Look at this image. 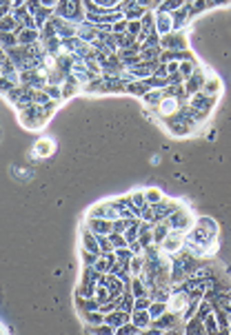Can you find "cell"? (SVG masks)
<instances>
[{"label":"cell","mask_w":231,"mask_h":335,"mask_svg":"<svg viewBox=\"0 0 231 335\" xmlns=\"http://www.w3.org/2000/svg\"><path fill=\"white\" fill-rule=\"evenodd\" d=\"M162 246H165L167 251H178L182 246V233H169L165 240H162Z\"/></svg>","instance_id":"obj_1"},{"label":"cell","mask_w":231,"mask_h":335,"mask_svg":"<svg viewBox=\"0 0 231 335\" xmlns=\"http://www.w3.org/2000/svg\"><path fill=\"white\" fill-rule=\"evenodd\" d=\"M127 319H129V315H127V313L118 311V313H109V315H107V317H105V322H107V324H109V326H114V328H116V331H118V328H120V326H122V324H125V322H127Z\"/></svg>","instance_id":"obj_2"},{"label":"cell","mask_w":231,"mask_h":335,"mask_svg":"<svg viewBox=\"0 0 231 335\" xmlns=\"http://www.w3.org/2000/svg\"><path fill=\"white\" fill-rule=\"evenodd\" d=\"M149 319H151V313L147 311V308H133V324L140 328H145L149 324Z\"/></svg>","instance_id":"obj_3"},{"label":"cell","mask_w":231,"mask_h":335,"mask_svg":"<svg viewBox=\"0 0 231 335\" xmlns=\"http://www.w3.org/2000/svg\"><path fill=\"white\" fill-rule=\"evenodd\" d=\"M187 302H189V295H187V293H176V295L171 297V311H173V313L182 311Z\"/></svg>","instance_id":"obj_4"},{"label":"cell","mask_w":231,"mask_h":335,"mask_svg":"<svg viewBox=\"0 0 231 335\" xmlns=\"http://www.w3.org/2000/svg\"><path fill=\"white\" fill-rule=\"evenodd\" d=\"M145 200L151 202V204H158V202H162V193L158 191V189H149V191L145 193Z\"/></svg>","instance_id":"obj_5"},{"label":"cell","mask_w":231,"mask_h":335,"mask_svg":"<svg viewBox=\"0 0 231 335\" xmlns=\"http://www.w3.org/2000/svg\"><path fill=\"white\" fill-rule=\"evenodd\" d=\"M215 331H220V324H215L213 315H207V319H204V333H215Z\"/></svg>","instance_id":"obj_6"},{"label":"cell","mask_w":231,"mask_h":335,"mask_svg":"<svg viewBox=\"0 0 231 335\" xmlns=\"http://www.w3.org/2000/svg\"><path fill=\"white\" fill-rule=\"evenodd\" d=\"M91 229H96V233H109V229H111V224L109 222H91Z\"/></svg>","instance_id":"obj_7"},{"label":"cell","mask_w":231,"mask_h":335,"mask_svg":"<svg viewBox=\"0 0 231 335\" xmlns=\"http://www.w3.org/2000/svg\"><path fill=\"white\" fill-rule=\"evenodd\" d=\"M149 313H151V319H156L160 313H165V302H158L153 306H149Z\"/></svg>","instance_id":"obj_8"},{"label":"cell","mask_w":231,"mask_h":335,"mask_svg":"<svg viewBox=\"0 0 231 335\" xmlns=\"http://www.w3.org/2000/svg\"><path fill=\"white\" fill-rule=\"evenodd\" d=\"M176 109H178L176 100H165V102H162V113H176Z\"/></svg>","instance_id":"obj_9"},{"label":"cell","mask_w":231,"mask_h":335,"mask_svg":"<svg viewBox=\"0 0 231 335\" xmlns=\"http://www.w3.org/2000/svg\"><path fill=\"white\" fill-rule=\"evenodd\" d=\"M158 23H160V34H167L169 29H171V18H169L167 14H165V16H160V20H158Z\"/></svg>","instance_id":"obj_10"},{"label":"cell","mask_w":231,"mask_h":335,"mask_svg":"<svg viewBox=\"0 0 231 335\" xmlns=\"http://www.w3.org/2000/svg\"><path fill=\"white\" fill-rule=\"evenodd\" d=\"M138 331H140V326H136V324H133V326H131V324H127V326L118 328L116 333H138Z\"/></svg>","instance_id":"obj_11"},{"label":"cell","mask_w":231,"mask_h":335,"mask_svg":"<svg viewBox=\"0 0 231 335\" xmlns=\"http://www.w3.org/2000/svg\"><path fill=\"white\" fill-rule=\"evenodd\" d=\"M34 38H36V32H23V36H20V43H32Z\"/></svg>","instance_id":"obj_12"},{"label":"cell","mask_w":231,"mask_h":335,"mask_svg":"<svg viewBox=\"0 0 231 335\" xmlns=\"http://www.w3.org/2000/svg\"><path fill=\"white\" fill-rule=\"evenodd\" d=\"M47 151H51L49 140H40V144H38V153H47Z\"/></svg>","instance_id":"obj_13"},{"label":"cell","mask_w":231,"mask_h":335,"mask_svg":"<svg viewBox=\"0 0 231 335\" xmlns=\"http://www.w3.org/2000/svg\"><path fill=\"white\" fill-rule=\"evenodd\" d=\"M147 306H149L147 297H138V302H136V306H133V308H147Z\"/></svg>","instance_id":"obj_14"},{"label":"cell","mask_w":231,"mask_h":335,"mask_svg":"<svg viewBox=\"0 0 231 335\" xmlns=\"http://www.w3.org/2000/svg\"><path fill=\"white\" fill-rule=\"evenodd\" d=\"M45 3H47V5H54V3H56V0H45Z\"/></svg>","instance_id":"obj_15"}]
</instances>
